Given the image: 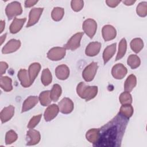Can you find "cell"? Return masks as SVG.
<instances>
[{"label": "cell", "mask_w": 147, "mask_h": 147, "mask_svg": "<svg viewBox=\"0 0 147 147\" xmlns=\"http://www.w3.org/2000/svg\"><path fill=\"white\" fill-rule=\"evenodd\" d=\"M128 119L118 114L108 123L99 128V137L94 146H120Z\"/></svg>", "instance_id": "6da1fadb"}, {"label": "cell", "mask_w": 147, "mask_h": 147, "mask_svg": "<svg viewBox=\"0 0 147 147\" xmlns=\"http://www.w3.org/2000/svg\"><path fill=\"white\" fill-rule=\"evenodd\" d=\"M78 95L82 99L88 101L95 97L98 93V87L87 86L83 82H80L76 87Z\"/></svg>", "instance_id": "7a4b0ae2"}, {"label": "cell", "mask_w": 147, "mask_h": 147, "mask_svg": "<svg viewBox=\"0 0 147 147\" xmlns=\"http://www.w3.org/2000/svg\"><path fill=\"white\" fill-rule=\"evenodd\" d=\"M5 12L9 20L20 15L22 12L21 3L17 1H14L9 3L6 7Z\"/></svg>", "instance_id": "3957f363"}, {"label": "cell", "mask_w": 147, "mask_h": 147, "mask_svg": "<svg viewBox=\"0 0 147 147\" xmlns=\"http://www.w3.org/2000/svg\"><path fill=\"white\" fill-rule=\"evenodd\" d=\"M98 68V66L97 63L92 62L84 69L82 72V76L85 81L91 82L94 79Z\"/></svg>", "instance_id": "277c9868"}, {"label": "cell", "mask_w": 147, "mask_h": 147, "mask_svg": "<svg viewBox=\"0 0 147 147\" xmlns=\"http://www.w3.org/2000/svg\"><path fill=\"white\" fill-rule=\"evenodd\" d=\"M84 32L90 38H92L95 35L97 29V24L96 21L91 18L86 20L82 25Z\"/></svg>", "instance_id": "5b68a950"}, {"label": "cell", "mask_w": 147, "mask_h": 147, "mask_svg": "<svg viewBox=\"0 0 147 147\" xmlns=\"http://www.w3.org/2000/svg\"><path fill=\"white\" fill-rule=\"evenodd\" d=\"M66 49L64 47H54L47 53V57L52 61L61 60L65 55Z\"/></svg>", "instance_id": "8992f818"}, {"label": "cell", "mask_w": 147, "mask_h": 147, "mask_svg": "<svg viewBox=\"0 0 147 147\" xmlns=\"http://www.w3.org/2000/svg\"><path fill=\"white\" fill-rule=\"evenodd\" d=\"M83 35V33L78 32L73 35L68 42L65 44L64 48L71 51H75L80 47V40Z\"/></svg>", "instance_id": "52a82bcc"}, {"label": "cell", "mask_w": 147, "mask_h": 147, "mask_svg": "<svg viewBox=\"0 0 147 147\" xmlns=\"http://www.w3.org/2000/svg\"><path fill=\"white\" fill-rule=\"evenodd\" d=\"M59 111L64 114L71 113L74 110V103L68 98H64L58 104Z\"/></svg>", "instance_id": "ba28073f"}, {"label": "cell", "mask_w": 147, "mask_h": 147, "mask_svg": "<svg viewBox=\"0 0 147 147\" xmlns=\"http://www.w3.org/2000/svg\"><path fill=\"white\" fill-rule=\"evenodd\" d=\"M43 8L36 7L32 9L29 13V21L26 24V27L29 28L35 25L39 20L40 17L43 11Z\"/></svg>", "instance_id": "9c48e42d"}, {"label": "cell", "mask_w": 147, "mask_h": 147, "mask_svg": "<svg viewBox=\"0 0 147 147\" xmlns=\"http://www.w3.org/2000/svg\"><path fill=\"white\" fill-rule=\"evenodd\" d=\"M41 139L40 133L38 131L30 129L26 133V145H34L37 144Z\"/></svg>", "instance_id": "30bf717a"}, {"label": "cell", "mask_w": 147, "mask_h": 147, "mask_svg": "<svg viewBox=\"0 0 147 147\" xmlns=\"http://www.w3.org/2000/svg\"><path fill=\"white\" fill-rule=\"evenodd\" d=\"M21 47V42L18 40L11 39L8 41L3 47L2 52L3 54H8L13 53L17 51Z\"/></svg>", "instance_id": "8fae6325"}, {"label": "cell", "mask_w": 147, "mask_h": 147, "mask_svg": "<svg viewBox=\"0 0 147 147\" xmlns=\"http://www.w3.org/2000/svg\"><path fill=\"white\" fill-rule=\"evenodd\" d=\"M127 72V68L121 63H118L113 66L111 69L113 76L117 79H122Z\"/></svg>", "instance_id": "7c38bea8"}, {"label": "cell", "mask_w": 147, "mask_h": 147, "mask_svg": "<svg viewBox=\"0 0 147 147\" xmlns=\"http://www.w3.org/2000/svg\"><path fill=\"white\" fill-rule=\"evenodd\" d=\"M102 36L105 41L112 40L115 38L117 31L115 29L110 25H105L102 30Z\"/></svg>", "instance_id": "4fadbf2b"}, {"label": "cell", "mask_w": 147, "mask_h": 147, "mask_svg": "<svg viewBox=\"0 0 147 147\" xmlns=\"http://www.w3.org/2000/svg\"><path fill=\"white\" fill-rule=\"evenodd\" d=\"M59 111V106L55 104L49 105L44 112V119L46 121H51L53 119Z\"/></svg>", "instance_id": "5bb4252c"}, {"label": "cell", "mask_w": 147, "mask_h": 147, "mask_svg": "<svg viewBox=\"0 0 147 147\" xmlns=\"http://www.w3.org/2000/svg\"><path fill=\"white\" fill-rule=\"evenodd\" d=\"M101 43L99 42H90L86 47L85 50V53L88 56H95L97 55L101 48Z\"/></svg>", "instance_id": "9a60e30c"}, {"label": "cell", "mask_w": 147, "mask_h": 147, "mask_svg": "<svg viewBox=\"0 0 147 147\" xmlns=\"http://www.w3.org/2000/svg\"><path fill=\"white\" fill-rule=\"evenodd\" d=\"M14 114V107L10 105L3 109L0 114V118L2 123L9 121Z\"/></svg>", "instance_id": "2e32d148"}, {"label": "cell", "mask_w": 147, "mask_h": 147, "mask_svg": "<svg viewBox=\"0 0 147 147\" xmlns=\"http://www.w3.org/2000/svg\"><path fill=\"white\" fill-rule=\"evenodd\" d=\"M55 75L60 80H65L69 75V69L65 64L57 66L55 69Z\"/></svg>", "instance_id": "e0dca14e"}, {"label": "cell", "mask_w": 147, "mask_h": 147, "mask_svg": "<svg viewBox=\"0 0 147 147\" xmlns=\"http://www.w3.org/2000/svg\"><path fill=\"white\" fill-rule=\"evenodd\" d=\"M18 79L20 80L22 86L27 88L32 85L30 82L28 72L25 69H21L17 74Z\"/></svg>", "instance_id": "ac0fdd59"}, {"label": "cell", "mask_w": 147, "mask_h": 147, "mask_svg": "<svg viewBox=\"0 0 147 147\" xmlns=\"http://www.w3.org/2000/svg\"><path fill=\"white\" fill-rule=\"evenodd\" d=\"M38 98L36 96H29L24 102L22 107V113L29 111L37 104Z\"/></svg>", "instance_id": "d6986e66"}, {"label": "cell", "mask_w": 147, "mask_h": 147, "mask_svg": "<svg viewBox=\"0 0 147 147\" xmlns=\"http://www.w3.org/2000/svg\"><path fill=\"white\" fill-rule=\"evenodd\" d=\"M41 69V65L38 63H33L30 65L28 69V74L32 84Z\"/></svg>", "instance_id": "ffe728a7"}, {"label": "cell", "mask_w": 147, "mask_h": 147, "mask_svg": "<svg viewBox=\"0 0 147 147\" xmlns=\"http://www.w3.org/2000/svg\"><path fill=\"white\" fill-rule=\"evenodd\" d=\"M26 20V18H24L21 19L14 18V20L13 21L9 28L10 33L12 34H16L18 33L22 28Z\"/></svg>", "instance_id": "44dd1931"}, {"label": "cell", "mask_w": 147, "mask_h": 147, "mask_svg": "<svg viewBox=\"0 0 147 147\" xmlns=\"http://www.w3.org/2000/svg\"><path fill=\"white\" fill-rule=\"evenodd\" d=\"M116 51V43L112 44L107 46L104 50L103 53V59L104 64H106L110 59L114 56Z\"/></svg>", "instance_id": "7402d4cb"}, {"label": "cell", "mask_w": 147, "mask_h": 147, "mask_svg": "<svg viewBox=\"0 0 147 147\" xmlns=\"http://www.w3.org/2000/svg\"><path fill=\"white\" fill-rule=\"evenodd\" d=\"M99 137V129H91L89 130H88L86 134V139L91 143L93 144V145H95Z\"/></svg>", "instance_id": "603a6c76"}, {"label": "cell", "mask_w": 147, "mask_h": 147, "mask_svg": "<svg viewBox=\"0 0 147 147\" xmlns=\"http://www.w3.org/2000/svg\"><path fill=\"white\" fill-rule=\"evenodd\" d=\"M137 84V79L134 75H130L125 80L124 84V90L127 92H131Z\"/></svg>", "instance_id": "cb8c5ba5"}, {"label": "cell", "mask_w": 147, "mask_h": 147, "mask_svg": "<svg viewBox=\"0 0 147 147\" xmlns=\"http://www.w3.org/2000/svg\"><path fill=\"white\" fill-rule=\"evenodd\" d=\"M118 114L129 119L133 114V107L131 104L122 105Z\"/></svg>", "instance_id": "d4e9b609"}, {"label": "cell", "mask_w": 147, "mask_h": 147, "mask_svg": "<svg viewBox=\"0 0 147 147\" xmlns=\"http://www.w3.org/2000/svg\"><path fill=\"white\" fill-rule=\"evenodd\" d=\"M62 92V90L60 85L53 84L52 90L50 91V98L53 102H56L60 98Z\"/></svg>", "instance_id": "484cf974"}, {"label": "cell", "mask_w": 147, "mask_h": 147, "mask_svg": "<svg viewBox=\"0 0 147 147\" xmlns=\"http://www.w3.org/2000/svg\"><path fill=\"white\" fill-rule=\"evenodd\" d=\"M127 49V42L125 38H123L119 43L118 51L115 58V61L120 60L122 59L126 53Z\"/></svg>", "instance_id": "4316f807"}, {"label": "cell", "mask_w": 147, "mask_h": 147, "mask_svg": "<svg viewBox=\"0 0 147 147\" xmlns=\"http://www.w3.org/2000/svg\"><path fill=\"white\" fill-rule=\"evenodd\" d=\"M0 85L5 91L9 92L13 90L12 80L8 76H1Z\"/></svg>", "instance_id": "83f0119b"}, {"label": "cell", "mask_w": 147, "mask_h": 147, "mask_svg": "<svg viewBox=\"0 0 147 147\" xmlns=\"http://www.w3.org/2000/svg\"><path fill=\"white\" fill-rule=\"evenodd\" d=\"M38 100L42 106H48L52 102L50 98V91L47 90L41 92L38 96Z\"/></svg>", "instance_id": "f1b7e54d"}, {"label": "cell", "mask_w": 147, "mask_h": 147, "mask_svg": "<svg viewBox=\"0 0 147 147\" xmlns=\"http://www.w3.org/2000/svg\"><path fill=\"white\" fill-rule=\"evenodd\" d=\"M144 47V42L141 38H135L130 42V48L135 53H138Z\"/></svg>", "instance_id": "f546056e"}, {"label": "cell", "mask_w": 147, "mask_h": 147, "mask_svg": "<svg viewBox=\"0 0 147 147\" xmlns=\"http://www.w3.org/2000/svg\"><path fill=\"white\" fill-rule=\"evenodd\" d=\"M41 80L42 83L45 86H48L52 82V76L48 68L43 69L41 76Z\"/></svg>", "instance_id": "4dcf8cb0"}, {"label": "cell", "mask_w": 147, "mask_h": 147, "mask_svg": "<svg viewBox=\"0 0 147 147\" xmlns=\"http://www.w3.org/2000/svg\"><path fill=\"white\" fill-rule=\"evenodd\" d=\"M127 63L131 69H136L141 64L140 59L136 55H130L127 58Z\"/></svg>", "instance_id": "1f68e13d"}, {"label": "cell", "mask_w": 147, "mask_h": 147, "mask_svg": "<svg viewBox=\"0 0 147 147\" xmlns=\"http://www.w3.org/2000/svg\"><path fill=\"white\" fill-rule=\"evenodd\" d=\"M64 14V10L62 7H54L51 13L52 18L55 21H60Z\"/></svg>", "instance_id": "d6a6232c"}, {"label": "cell", "mask_w": 147, "mask_h": 147, "mask_svg": "<svg viewBox=\"0 0 147 147\" xmlns=\"http://www.w3.org/2000/svg\"><path fill=\"white\" fill-rule=\"evenodd\" d=\"M18 138L17 133L13 130L8 131L6 133L5 136V144L6 145H10L15 142Z\"/></svg>", "instance_id": "836d02e7"}, {"label": "cell", "mask_w": 147, "mask_h": 147, "mask_svg": "<svg viewBox=\"0 0 147 147\" xmlns=\"http://www.w3.org/2000/svg\"><path fill=\"white\" fill-rule=\"evenodd\" d=\"M119 100L122 105L126 104H131L132 103V97L130 92L125 91L121 94L119 97Z\"/></svg>", "instance_id": "e575fe53"}, {"label": "cell", "mask_w": 147, "mask_h": 147, "mask_svg": "<svg viewBox=\"0 0 147 147\" xmlns=\"http://www.w3.org/2000/svg\"><path fill=\"white\" fill-rule=\"evenodd\" d=\"M136 12L139 16L141 17H145L147 15V2H142L140 3L137 6Z\"/></svg>", "instance_id": "d590c367"}, {"label": "cell", "mask_w": 147, "mask_h": 147, "mask_svg": "<svg viewBox=\"0 0 147 147\" xmlns=\"http://www.w3.org/2000/svg\"><path fill=\"white\" fill-rule=\"evenodd\" d=\"M71 6L72 10L75 11H80L84 6L83 1H72L71 2Z\"/></svg>", "instance_id": "8d00e7d4"}, {"label": "cell", "mask_w": 147, "mask_h": 147, "mask_svg": "<svg viewBox=\"0 0 147 147\" xmlns=\"http://www.w3.org/2000/svg\"><path fill=\"white\" fill-rule=\"evenodd\" d=\"M41 118V114H38L33 117L30 119V121L28 124V127L29 129H33L34 127H36L38 125V123L40 121Z\"/></svg>", "instance_id": "74e56055"}, {"label": "cell", "mask_w": 147, "mask_h": 147, "mask_svg": "<svg viewBox=\"0 0 147 147\" xmlns=\"http://www.w3.org/2000/svg\"><path fill=\"white\" fill-rule=\"evenodd\" d=\"M121 2L120 1H111V0H108L106 1V3L107 6L111 7H115L118 5V4Z\"/></svg>", "instance_id": "f35d334b"}, {"label": "cell", "mask_w": 147, "mask_h": 147, "mask_svg": "<svg viewBox=\"0 0 147 147\" xmlns=\"http://www.w3.org/2000/svg\"><path fill=\"white\" fill-rule=\"evenodd\" d=\"M0 67H1V75H2L4 74L8 68V64L4 61L0 62Z\"/></svg>", "instance_id": "ab89813d"}, {"label": "cell", "mask_w": 147, "mask_h": 147, "mask_svg": "<svg viewBox=\"0 0 147 147\" xmlns=\"http://www.w3.org/2000/svg\"><path fill=\"white\" fill-rule=\"evenodd\" d=\"M38 1H25V7H30L34 6L36 3H37Z\"/></svg>", "instance_id": "60d3db41"}, {"label": "cell", "mask_w": 147, "mask_h": 147, "mask_svg": "<svg viewBox=\"0 0 147 147\" xmlns=\"http://www.w3.org/2000/svg\"><path fill=\"white\" fill-rule=\"evenodd\" d=\"M122 2L127 6H130L132 5L133 3H134L136 2V1H123Z\"/></svg>", "instance_id": "b9f144b4"}, {"label": "cell", "mask_w": 147, "mask_h": 147, "mask_svg": "<svg viewBox=\"0 0 147 147\" xmlns=\"http://www.w3.org/2000/svg\"><path fill=\"white\" fill-rule=\"evenodd\" d=\"M0 25H1V30H0V33H2L5 28V21L1 20L0 22Z\"/></svg>", "instance_id": "7bdbcfd3"}, {"label": "cell", "mask_w": 147, "mask_h": 147, "mask_svg": "<svg viewBox=\"0 0 147 147\" xmlns=\"http://www.w3.org/2000/svg\"><path fill=\"white\" fill-rule=\"evenodd\" d=\"M6 33L4 34L3 35H2V36L1 37V45L2 44V43L3 42V41H5V40L6 39Z\"/></svg>", "instance_id": "ee69618b"}]
</instances>
